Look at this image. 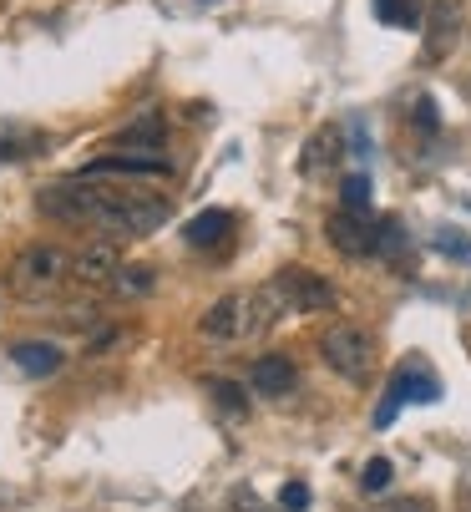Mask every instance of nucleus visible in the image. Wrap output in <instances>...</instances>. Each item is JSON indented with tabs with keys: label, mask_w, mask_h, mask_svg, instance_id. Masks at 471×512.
I'll return each instance as SVG.
<instances>
[{
	"label": "nucleus",
	"mask_w": 471,
	"mask_h": 512,
	"mask_svg": "<svg viewBox=\"0 0 471 512\" xmlns=\"http://www.w3.org/2000/svg\"><path fill=\"white\" fill-rule=\"evenodd\" d=\"M36 208L56 224H76V229H102V239H142L168 218V198L163 193H147L132 188L127 178H61L51 188L36 193Z\"/></svg>",
	"instance_id": "nucleus-1"
},
{
	"label": "nucleus",
	"mask_w": 471,
	"mask_h": 512,
	"mask_svg": "<svg viewBox=\"0 0 471 512\" xmlns=\"http://www.w3.org/2000/svg\"><path fill=\"white\" fill-rule=\"evenodd\" d=\"M71 274V259L56 249V244H26L16 259H11V289L21 300H41V295H56Z\"/></svg>",
	"instance_id": "nucleus-2"
},
{
	"label": "nucleus",
	"mask_w": 471,
	"mask_h": 512,
	"mask_svg": "<svg viewBox=\"0 0 471 512\" xmlns=\"http://www.w3.org/2000/svg\"><path fill=\"white\" fill-rule=\"evenodd\" d=\"M320 355H325V365H330L340 381L365 386L370 360H375V345H370V335H365L360 325H330V330L320 335Z\"/></svg>",
	"instance_id": "nucleus-3"
},
{
	"label": "nucleus",
	"mask_w": 471,
	"mask_h": 512,
	"mask_svg": "<svg viewBox=\"0 0 471 512\" xmlns=\"http://www.w3.org/2000/svg\"><path fill=\"white\" fill-rule=\"evenodd\" d=\"M436 396H441V381L431 376V365H426L421 355H411V360H401V371L390 376V386H385V396H380V411H375V426L385 431L390 421L401 416V406L436 401Z\"/></svg>",
	"instance_id": "nucleus-4"
},
{
	"label": "nucleus",
	"mask_w": 471,
	"mask_h": 512,
	"mask_svg": "<svg viewBox=\"0 0 471 512\" xmlns=\"http://www.w3.org/2000/svg\"><path fill=\"white\" fill-rule=\"evenodd\" d=\"M117 269H122V249H117V239H92V244H82V249L71 254V279H76V284H87V289H97V284L112 289Z\"/></svg>",
	"instance_id": "nucleus-5"
},
{
	"label": "nucleus",
	"mask_w": 471,
	"mask_h": 512,
	"mask_svg": "<svg viewBox=\"0 0 471 512\" xmlns=\"http://www.w3.org/2000/svg\"><path fill=\"white\" fill-rule=\"evenodd\" d=\"M274 279H279V289H284L289 310H299V315H314V310H330V305H335L330 279L309 274V269H284V274H274Z\"/></svg>",
	"instance_id": "nucleus-6"
},
{
	"label": "nucleus",
	"mask_w": 471,
	"mask_h": 512,
	"mask_svg": "<svg viewBox=\"0 0 471 512\" xmlns=\"http://www.w3.org/2000/svg\"><path fill=\"white\" fill-rule=\"evenodd\" d=\"M82 173L87 178H157V173H173V163L163 153H102Z\"/></svg>",
	"instance_id": "nucleus-7"
},
{
	"label": "nucleus",
	"mask_w": 471,
	"mask_h": 512,
	"mask_svg": "<svg viewBox=\"0 0 471 512\" xmlns=\"http://www.w3.org/2000/svg\"><path fill=\"white\" fill-rule=\"evenodd\" d=\"M325 239H330L345 259L375 254V224H370V218H360V213H345V208L325 218Z\"/></svg>",
	"instance_id": "nucleus-8"
},
{
	"label": "nucleus",
	"mask_w": 471,
	"mask_h": 512,
	"mask_svg": "<svg viewBox=\"0 0 471 512\" xmlns=\"http://www.w3.org/2000/svg\"><path fill=\"white\" fill-rule=\"evenodd\" d=\"M456 36H461V0H431L426 6V61H441V56H451V46H456Z\"/></svg>",
	"instance_id": "nucleus-9"
},
{
	"label": "nucleus",
	"mask_w": 471,
	"mask_h": 512,
	"mask_svg": "<svg viewBox=\"0 0 471 512\" xmlns=\"http://www.w3.org/2000/svg\"><path fill=\"white\" fill-rule=\"evenodd\" d=\"M203 335H208V340L249 335V300H244V295H223V300L203 315Z\"/></svg>",
	"instance_id": "nucleus-10"
},
{
	"label": "nucleus",
	"mask_w": 471,
	"mask_h": 512,
	"mask_svg": "<svg viewBox=\"0 0 471 512\" xmlns=\"http://www.w3.org/2000/svg\"><path fill=\"white\" fill-rule=\"evenodd\" d=\"M163 142H168V117L142 112L132 127L117 132V153H163Z\"/></svg>",
	"instance_id": "nucleus-11"
},
{
	"label": "nucleus",
	"mask_w": 471,
	"mask_h": 512,
	"mask_svg": "<svg viewBox=\"0 0 471 512\" xmlns=\"http://www.w3.org/2000/svg\"><path fill=\"white\" fill-rule=\"evenodd\" d=\"M11 365H21V376H31V381H46L66 365V355L51 340H21V345H11Z\"/></svg>",
	"instance_id": "nucleus-12"
},
{
	"label": "nucleus",
	"mask_w": 471,
	"mask_h": 512,
	"mask_svg": "<svg viewBox=\"0 0 471 512\" xmlns=\"http://www.w3.org/2000/svg\"><path fill=\"white\" fill-rule=\"evenodd\" d=\"M249 381H254V391H259V396L279 401V396H289V391H294L299 371H294V360H289V355H264V360H254Z\"/></svg>",
	"instance_id": "nucleus-13"
},
{
	"label": "nucleus",
	"mask_w": 471,
	"mask_h": 512,
	"mask_svg": "<svg viewBox=\"0 0 471 512\" xmlns=\"http://www.w3.org/2000/svg\"><path fill=\"white\" fill-rule=\"evenodd\" d=\"M228 234H233V213H223V208H208V213H198V218L183 224V244H193V249H213Z\"/></svg>",
	"instance_id": "nucleus-14"
},
{
	"label": "nucleus",
	"mask_w": 471,
	"mask_h": 512,
	"mask_svg": "<svg viewBox=\"0 0 471 512\" xmlns=\"http://www.w3.org/2000/svg\"><path fill=\"white\" fill-rule=\"evenodd\" d=\"M335 158H340V132H335V127H325V132H314V137L304 142L299 168H304V173H320V168H330Z\"/></svg>",
	"instance_id": "nucleus-15"
},
{
	"label": "nucleus",
	"mask_w": 471,
	"mask_h": 512,
	"mask_svg": "<svg viewBox=\"0 0 471 512\" xmlns=\"http://www.w3.org/2000/svg\"><path fill=\"white\" fill-rule=\"evenodd\" d=\"M152 284H157L152 264H122L117 279H112V295H122V300H147Z\"/></svg>",
	"instance_id": "nucleus-16"
},
{
	"label": "nucleus",
	"mask_w": 471,
	"mask_h": 512,
	"mask_svg": "<svg viewBox=\"0 0 471 512\" xmlns=\"http://www.w3.org/2000/svg\"><path fill=\"white\" fill-rule=\"evenodd\" d=\"M46 148L41 132H6L0 137V163H21V158H36Z\"/></svg>",
	"instance_id": "nucleus-17"
},
{
	"label": "nucleus",
	"mask_w": 471,
	"mask_h": 512,
	"mask_svg": "<svg viewBox=\"0 0 471 512\" xmlns=\"http://www.w3.org/2000/svg\"><path fill=\"white\" fill-rule=\"evenodd\" d=\"M208 396H213L228 416H244V411H249V391H244L239 381H223V376H218V381H208Z\"/></svg>",
	"instance_id": "nucleus-18"
},
{
	"label": "nucleus",
	"mask_w": 471,
	"mask_h": 512,
	"mask_svg": "<svg viewBox=\"0 0 471 512\" xmlns=\"http://www.w3.org/2000/svg\"><path fill=\"white\" fill-rule=\"evenodd\" d=\"M340 203H345V213L370 218V178H365V173H350V178L340 183Z\"/></svg>",
	"instance_id": "nucleus-19"
},
{
	"label": "nucleus",
	"mask_w": 471,
	"mask_h": 512,
	"mask_svg": "<svg viewBox=\"0 0 471 512\" xmlns=\"http://www.w3.org/2000/svg\"><path fill=\"white\" fill-rule=\"evenodd\" d=\"M401 249H406L401 218H380V224H375V254H380V259H396Z\"/></svg>",
	"instance_id": "nucleus-20"
},
{
	"label": "nucleus",
	"mask_w": 471,
	"mask_h": 512,
	"mask_svg": "<svg viewBox=\"0 0 471 512\" xmlns=\"http://www.w3.org/2000/svg\"><path fill=\"white\" fill-rule=\"evenodd\" d=\"M390 477H396V467H390L385 457H370L365 472H360V492H365V497H380V492L390 487Z\"/></svg>",
	"instance_id": "nucleus-21"
},
{
	"label": "nucleus",
	"mask_w": 471,
	"mask_h": 512,
	"mask_svg": "<svg viewBox=\"0 0 471 512\" xmlns=\"http://www.w3.org/2000/svg\"><path fill=\"white\" fill-rule=\"evenodd\" d=\"M436 249H441L446 259L471 264V234H461V229H436Z\"/></svg>",
	"instance_id": "nucleus-22"
},
{
	"label": "nucleus",
	"mask_w": 471,
	"mask_h": 512,
	"mask_svg": "<svg viewBox=\"0 0 471 512\" xmlns=\"http://www.w3.org/2000/svg\"><path fill=\"white\" fill-rule=\"evenodd\" d=\"M279 507H284V512H309V487H304V482H289V487L279 492Z\"/></svg>",
	"instance_id": "nucleus-23"
},
{
	"label": "nucleus",
	"mask_w": 471,
	"mask_h": 512,
	"mask_svg": "<svg viewBox=\"0 0 471 512\" xmlns=\"http://www.w3.org/2000/svg\"><path fill=\"white\" fill-rule=\"evenodd\" d=\"M370 512H431L421 497H396V502H380V507H370Z\"/></svg>",
	"instance_id": "nucleus-24"
},
{
	"label": "nucleus",
	"mask_w": 471,
	"mask_h": 512,
	"mask_svg": "<svg viewBox=\"0 0 471 512\" xmlns=\"http://www.w3.org/2000/svg\"><path fill=\"white\" fill-rule=\"evenodd\" d=\"M416 127H421V132H436V107H431V97L416 102Z\"/></svg>",
	"instance_id": "nucleus-25"
},
{
	"label": "nucleus",
	"mask_w": 471,
	"mask_h": 512,
	"mask_svg": "<svg viewBox=\"0 0 471 512\" xmlns=\"http://www.w3.org/2000/svg\"><path fill=\"white\" fill-rule=\"evenodd\" d=\"M233 502H239V512H269V507H264V502H259L254 492H239V497H233Z\"/></svg>",
	"instance_id": "nucleus-26"
}]
</instances>
